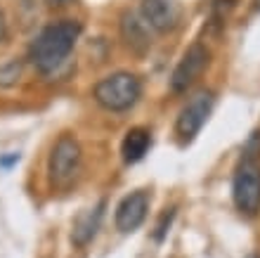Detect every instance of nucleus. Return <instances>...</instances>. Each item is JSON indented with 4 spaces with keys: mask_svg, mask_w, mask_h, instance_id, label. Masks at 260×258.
<instances>
[{
    "mask_svg": "<svg viewBox=\"0 0 260 258\" xmlns=\"http://www.w3.org/2000/svg\"><path fill=\"white\" fill-rule=\"evenodd\" d=\"M78 36H81V24L74 19H64L45 26L38 34V38L31 43V50H28V57L34 62V67L41 74H52L71 54Z\"/></svg>",
    "mask_w": 260,
    "mask_h": 258,
    "instance_id": "nucleus-1",
    "label": "nucleus"
},
{
    "mask_svg": "<svg viewBox=\"0 0 260 258\" xmlns=\"http://www.w3.org/2000/svg\"><path fill=\"white\" fill-rule=\"evenodd\" d=\"M140 78L125 71L111 74L95 85V100L109 111H125L140 100Z\"/></svg>",
    "mask_w": 260,
    "mask_h": 258,
    "instance_id": "nucleus-2",
    "label": "nucleus"
},
{
    "mask_svg": "<svg viewBox=\"0 0 260 258\" xmlns=\"http://www.w3.org/2000/svg\"><path fill=\"white\" fill-rule=\"evenodd\" d=\"M232 197L244 216H255L260 211V163L255 154H246L234 170Z\"/></svg>",
    "mask_w": 260,
    "mask_h": 258,
    "instance_id": "nucleus-3",
    "label": "nucleus"
},
{
    "mask_svg": "<svg viewBox=\"0 0 260 258\" xmlns=\"http://www.w3.org/2000/svg\"><path fill=\"white\" fill-rule=\"evenodd\" d=\"M78 173H81V145L76 142V137L62 135L55 142L48 159L50 183L59 190H67L78 178Z\"/></svg>",
    "mask_w": 260,
    "mask_h": 258,
    "instance_id": "nucleus-4",
    "label": "nucleus"
},
{
    "mask_svg": "<svg viewBox=\"0 0 260 258\" xmlns=\"http://www.w3.org/2000/svg\"><path fill=\"white\" fill-rule=\"evenodd\" d=\"M213 102H215V97H213L211 90H199L197 95L189 97V102L180 109L178 121H175V133H178L180 142H192L197 137L206 119L211 116Z\"/></svg>",
    "mask_w": 260,
    "mask_h": 258,
    "instance_id": "nucleus-5",
    "label": "nucleus"
},
{
    "mask_svg": "<svg viewBox=\"0 0 260 258\" xmlns=\"http://www.w3.org/2000/svg\"><path fill=\"white\" fill-rule=\"evenodd\" d=\"M208 57H211V54H208L206 45H201V43H194L192 48L182 54V60L178 62V67H175V71H173V76H171V88L175 90V93H182V90L189 88V85L197 81L199 76H201V71L206 69V64H208Z\"/></svg>",
    "mask_w": 260,
    "mask_h": 258,
    "instance_id": "nucleus-6",
    "label": "nucleus"
},
{
    "mask_svg": "<svg viewBox=\"0 0 260 258\" xmlns=\"http://www.w3.org/2000/svg\"><path fill=\"white\" fill-rule=\"evenodd\" d=\"M147 211H149V197H147V192H142V190L130 192L128 197H123L121 204L116 206V227L121 232L137 230V227L144 223Z\"/></svg>",
    "mask_w": 260,
    "mask_h": 258,
    "instance_id": "nucleus-7",
    "label": "nucleus"
},
{
    "mask_svg": "<svg viewBox=\"0 0 260 258\" xmlns=\"http://www.w3.org/2000/svg\"><path fill=\"white\" fill-rule=\"evenodd\" d=\"M144 21L156 31H171L180 19V7L175 0H142Z\"/></svg>",
    "mask_w": 260,
    "mask_h": 258,
    "instance_id": "nucleus-8",
    "label": "nucleus"
},
{
    "mask_svg": "<svg viewBox=\"0 0 260 258\" xmlns=\"http://www.w3.org/2000/svg\"><path fill=\"white\" fill-rule=\"evenodd\" d=\"M102 213H104V202L78 213V218L74 220V230H71V239H74L76 246H85L90 239L95 237L97 230H100V223H102Z\"/></svg>",
    "mask_w": 260,
    "mask_h": 258,
    "instance_id": "nucleus-9",
    "label": "nucleus"
},
{
    "mask_svg": "<svg viewBox=\"0 0 260 258\" xmlns=\"http://www.w3.org/2000/svg\"><path fill=\"white\" fill-rule=\"evenodd\" d=\"M151 147V135L149 130L144 128H130L125 133L123 142H121V154H123L125 163H137L140 159H144L147 150Z\"/></svg>",
    "mask_w": 260,
    "mask_h": 258,
    "instance_id": "nucleus-10",
    "label": "nucleus"
},
{
    "mask_svg": "<svg viewBox=\"0 0 260 258\" xmlns=\"http://www.w3.org/2000/svg\"><path fill=\"white\" fill-rule=\"evenodd\" d=\"M121 28H123V38L125 43H128L133 50H137V52H144V50L151 45L149 41V34L144 31V24L140 19H137L135 14L130 12L123 17V24H121Z\"/></svg>",
    "mask_w": 260,
    "mask_h": 258,
    "instance_id": "nucleus-11",
    "label": "nucleus"
},
{
    "mask_svg": "<svg viewBox=\"0 0 260 258\" xmlns=\"http://www.w3.org/2000/svg\"><path fill=\"white\" fill-rule=\"evenodd\" d=\"M171 220H173V211H166L164 216H161V223L156 225V239L161 242L164 239V235L168 232V225H171Z\"/></svg>",
    "mask_w": 260,
    "mask_h": 258,
    "instance_id": "nucleus-12",
    "label": "nucleus"
},
{
    "mask_svg": "<svg viewBox=\"0 0 260 258\" xmlns=\"http://www.w3.org/2000/svg\"><path fill=\"white\" fill-rule=\"evenodd\" d=\"M0 76H7V83H14V78L19 76V64H17V62L7 64L5 69H0Z\"/></svg>",
    "mask_w": 260,
    "mask_h": 258,
    "instance_id": "nucleus-13",
    "label": "nucleus"
},
{
    "mask_svg": "<svg viewBox=\"0 0 260 258\" xmlns=\"http://www.w3.org/2000/svg\"><path fill=\"white\" fill-rule=\"evenodd\" d=\"M14 161H19V154H12V156H7V159H0V166H7V163H14Z\"/></svg>",
    "mask_w": 260,
    "mask_h": 258,
    "instance_id": "nucleus-14",
    "label": "nucleus"
},
{
    "mask_svg": "<svg viewBox=\"0 0 260 258\" xmlns=\"http://www.w3.org/2000/svg\"><path fill=\"white\" fill-rule=\"evenodd\" d=\"M5 38V17H3V12H0V41Z\"/></svg>",
    "mask_w": 260,
    "mask_h": 258,
    "instance_id": "nucleus-15",
    "label": "nucleus"
},
{
    "mask_svg": "<svg viewBox=\"0 0 260 258\" xmlns=\"http://www.w3.org/2000/svg\"><path fill=\"white\" fill-rule=\"evenodd\" d=\"M48 3H52V5H62V3H69V0H48Z\"/></svg>",
    "mask_w": 260,
    "mask_h": 258,
    "instance_id": "nucleus-16",
    "label": "nucleus"
},
{
    "mask_svg": "<svg viewBox=\"0 0 260 258\" xmlns=\"http://www.w3.org/2000/svg\"><path fill=\"white\" fill-rule=\"evenodd\" d=\"M253 3H255V10H260V0H253Z\"/></svg>",
    "mask_w": 260,
    "mask_h": 258,
    "instance_id": "nucleus-17",
    "label": "nucleus"
},
{
    "mask_svg": "<svg viewBox=\"0 0 260 258\" xmlns=\"http://www.w3.org/2000/svg\"><path fill=\"white\" fill-rule=\"evenodd\" d=\"M246 258H260V256H255V253H251V256H246Z\"/></svg>",
    "mask_w": 260,
    "mask_h": 258,
    "instance_id": "nucleus-18",
    "label": "nucleus"
}]
</instances>
